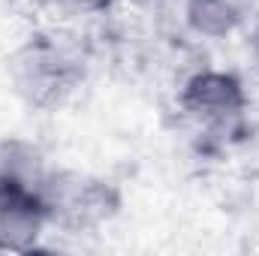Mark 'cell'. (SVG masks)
<instances>
[{
	"label": "cell",
	"instance_id": "6",
	"mask_svg": "<svg viewBox=\"0 0 259 256\" xmlns=\"http://www.w3.org/2000/svg\"><path fill=\"white\" fill-rule=\"evenodd\" d=\"M244 18L247 15L235 0H187V21L202 36H229Z\"/></svg>",
	"mask_w": 259,
	"mask_h": 256
},
{
	"label": "cell",
	"instance_id": "3",
	"mask_svg": "<svg viewBox=\"0 0 259 256\" xmlns=\"http://www.w3.org/2000/svg\"><path fill=\"white\" fill-rule=\"evenodd\" d=\"M181 109L187 112V118H193L199 127L211 130V133H229L247 109V94L241 88V81L229 72H199L193 75L184 91H181Z\"/></svg>",
	"mask_w": 259,
	"mask_h": 256
},
{
	"label": "cell",
	"instance_id": "2",
	"mask_svg": "<svg viewBox=\"0 0 259 256\" xmlns=\"http://www.w3.org/2000/svg\"><path fill=\"white\" fill-rule=\"evenodd\" d=\"M81 78L78 58L49 36L30 39L12 61L15 91L30 106H58Z\"/></svg>",
	"mask_w": 259,
	"mask_h": 256
},
{
	"label": "cell",
	"instance_id": "7",
	"mask_svg": "<svg viewBox=\"0 0 259 256\" xmlns=\"http://www.w3.org/2000/svg\"><path fill=\"white\" fill-rule=\"evenodd\" d=\"M55 3L64 9H72V12H100V9L112 6L115 0H55Z\"/></svg>",
	"mask_w": 259,
	"mask_h": 256
},
{
	"label": "cell",
	"instance_id": "4",
	"mask_svg": "<svg viewBox=\"0 0 259 256\" xmlns=\"http://www.w3.org/2000/svg\"><path fill=\"white\" fill-rule=\"evenodd\" d=\"M46 226L49 214L39 187L0 178V253H24L36 247Z\"/></svg>",
	"mask_w": 259,
	"mask_h": 256
},
{
	"label": "cell",
	"instance_id": "8",
	"mask_svg": "<svg viewBox=\"0 0 259 256\" xmlns=\"http://www.w3.org/2000/svg\"><path fill=\"white\" fill-rule=\"evenodd\" d=\"M250 58H253V66L259 69V21L253 27V33H250Z\"/></svg>",
	"mask_w": 259,
	"mask_h": 256
},
{
	"label": "cell",
	"instance_id": "1",
	"mask_svg": "<svg viewBox=\"0 0 259 256\" xmlns=\"http://www.w3.org/2000/svg\"><path fill=\"white\" fill-rule=\"evenodd\" d=\"M39 199L46 205L49 223L64 226L69 232H88L115 217L121 199L118 190L84 172H46L39 184Z\"/></svg>",
	"mask_w": 259,
	"mask_h": 256
},
{
	"label": "cell",
	"instance_id": "5",
	"mask_svg": "<svg viewBox=\"0 0 259 256\" xmlns=\"http://www.w3.org/2000/svg\"><path fill=\"white\" fill-rule=\"evenodd\" d=\"M46 160L42 151L27 139H3L0 142V178L39 187L46 178Z\"/></svg>",
	"mask_w": 259,
	"mask_h": 256
}]
</instances>
